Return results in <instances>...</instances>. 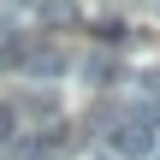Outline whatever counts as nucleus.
<instances>
[{
    "instance_id": "6e6552de",
    "label": "nucleus",
    "mask_w": 160,
    "mask_h": 160,
    "mask_svg": "<svg viewBox=\"0 0 160 160\" xmlns=\"http://www.w3.org/2000/svg\"><path fill=\"white\" fill-rule=\"evenodd\" d=\"M101 160H119V154H101Z\"/></svg>"
},
{
    "instance_id": "423d86ee",
    "label": "nucleus",
    "mask_w": 160,
    "mask_h": 160,
    "mask_svg": "<svg viewBox=\"0 0 160 160\" xmlns=\"http://www.w3.org/2000/svg\"><path fill=\"white\" fill-rule=\"evenodd\" d=\"M83 83H95V89H101V83H113V59H107V53L83 59Z\"/></svg>"
},
{
    "instance_id": "7ed1b4c3",
    "label": "nucleus",
    "mask_w": 160,
    "mask_h": 160,
    "mask_svg": "<svg viewBox=\"0 0 160 160\" xmlns=\"http://www.w3.org/2000/svg\"><path fill=\"white\" fill-rule=\"evenodd\" d=\"M30 59V30L24 24H12V18H0V65L6 71H18Z\"/></svg>"
},
{
    "instance_id": "39448f33",
    "label": "nucleus",
    "mask_w": 160,
    "mask_h": 160,
    "mask_svg": "<svg viewBox=\"0 0 160 160\" xmlns=\"http://www.w3.org/2000/svg\"><path fill=\"white\" fill-rule=\"evenodd\" d=\"M36 18L48 30H65V24H77V6L71 0H36Z\"/></svg>"
},
{
    "instance_id": "0eeeda50",
    "label": "nucleus",
    "mask_w": 160,
    "mask_h": 160,
    "mask_svg": "<svg viewBox=\"0 0 160 160\" xmlns=\"http://www.w3.org/2000/svg\"><path fill=\"white\" fill-rule=\"evenodd\" d=\"M12 131H18V107H12V101H0V142H6Z\"/></svg>"
},
{
    "instance_id": "1a4fd4ad",
    "label": "nucleus",
    "mask_w": 160,
    "mask_h": 160,
    "mask_svg": "<svg viewBox=\"0 0 160 160\" xmlns=\"http://www.w3.org/2000/svg\"><path fill=\"white\" fill-rule=\"evenodd\" d=\"M154 160H160V148H154Z\"/></svg>"
},
{
    "instance_id": "20e7f679",
    "label": "nucleus",
    "mask_w": 160,
    "mask_h": 160,
    "mask_svg": "<svg viewBox=\"0 0 160 160\" xmlns=\"http://www.w3.org/2000/svg\"><path fill=\"white\" fill-rule=\"evenodd\" d=\"M24 71H36V77H59V71H65V53H59V48H30Z\"/></svg>"
},
{
    "instance_id": "f257e3e1",
    "label": "nucleus",
    "mask_w": 160,
    "mask_h": 160,
    "mask_svg": "<svg viewBox=\"0 0 160 160\" xmlns=\"http://www.w3.org/2000/svg\"><path fill=\"white\" fill-rule=\"evenodd\" d=\"M119 160H154V148H160V137H154V107L148 101H137L125 119H119Z\"/></svg>"
},
{
    "instance_id": "f03ea898",
    "label": "nucleus",
    "mask_w": 160,
    "mask_h": 160,
    "mask_svg": "<svg viewBox=\"0 0 160 160\" xmlns=\"http://www.w3.org/2000/svg\"><path fill=\"white\" fill-rule=\"evenodd\" d=\"M71 148H77V125H65V119H53V125L18 137V160H65Z\"/></svg>"
}]
</instances>
